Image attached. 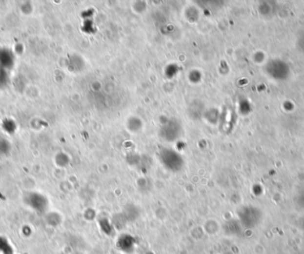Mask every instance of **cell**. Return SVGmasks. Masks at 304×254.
Segmentation results:
<instances>
[{"label": "cell", "mask_w": 304, "mask_h": 254, "mask_svg": "<svg viewBox=\"0 0 304 254\" xmlns=\"http://www.w3.org/2000/svg\"><path fill=\"white\" fill-rule=\"evenodd\" d=\"M136 243L137 241L132 234H123L116 241V246L125 254H131L135 251Z\"/></svg>", "instance_id": "cell-2"}, {"label": "cell", "mask_w": 304, "mask_h": 254, "mask_svg": "<svg viewBox=\"0 0 304 254\" xmlns=\"http://www.w3.org/2000/svg\"><path fill=\"white\" fill-rule=\"evenodd\" d=\"M160 160L162 164L165 165V168L173 172L179 171L183 165V160L182 156L173 150H165L162 151L160 154Z\"/></svg>", "instance_id": "cell-1"}]
</instances>
